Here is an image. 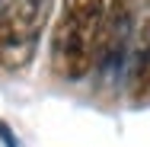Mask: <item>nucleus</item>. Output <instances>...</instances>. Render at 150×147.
Segmentation results:
<instances>
[{
    "label": "nucleus",
    "mask_w": 150,
    "mask_h": 147,
    "mask_svg": "<svg viewBox=\"0 0 150 147\" xmlns=\"http://www.w3.org/2000/svg\"><path fill=\"white\" fill-rule=\"evenodd\" d=\"M105 0H61L51 29V70L64 80H83L93 70L96 35Z\"/></svg>",
    "instance_id": "nucleus-1"
},
{
    "label": "nucleus",
    "mask_w": 150,
    "mask_h": 147,
    "mask_svg": "<svg viewBox=\"0 0 150 147\" xmlns=\"http://www.w3.org/2000/svg\"><path fill=\"white\" fill-rule=\"evenodd\" d=\"M58 0H6L0 13V67H29Z\"/></svg>",
    "instance_id": "nucleus-2"
},
{
    "label": "nucleus",
    "mask_w": 150,
    "mask_h": 147,
    "mask_svg": "<svg viewBox=\"0 0 150 147\" xmlns=\"http://www.w3.org/2000/svg\"><path fill=\"white\" fill-rule=\"evenodd\" d=\"M134 19H137V0H105L93 58V70L102 80H118V74H125Z\"/></svg>",
    "instance_id": "nucleus-3"
},
{
    "label": "nucleus",
    "mask_w": 150,
    "mask_h": 147,
    "mask_svg": "<svg viewBox=\"0 0 150 147\" xmlns=\"http://www.w3.org/2000/svg\"><path fill=\"white\" fill-rule=\"evenodd\" d=\"M125 77H128V93H131L134 102H141L144 96H150V0H144L137 6Z\"/></svg>",
    "instance_id": "nucleus-4"
},
{
    "label": "nucleus",
    "mask_w": 150,
    "mask_h": 147,
    "mask_svg": "<svg viewBox=\"0 0 150 147\" xmlns=\"http://www.w3.org/2000/svg\"><path fill=\"white\" fill-rule=\"evenodd\" d=\"M3 6H6V0H0V13H3Z\"/></svg>",
    "instance_id": "nucleus-5"
}]
</instances>
